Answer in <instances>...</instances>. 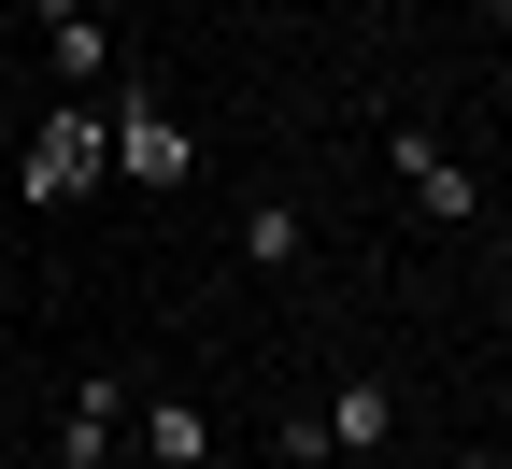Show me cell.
Returning <instances> with one entry per match:
<instances>
[{
    "instance_id": "6da1fadb",
    "label": "cell",
    "mask_w": 512,
    "mask_h": 469,
    "mask_svg": "<svg viewBox=\"0 0 512 469\" xmlns=\"http://www.w3.org/2000/svg\"><path fill=\"white\" fill-rule=\"evenodd\" d=\"M100 171H114V114L57 100V114H43V143H29V199L57 214V199H72V185H100Z\"/></svg>"
},
{
    "instance_id": "7a4b0ae2",
    "label": "cell",
    "mask_w": 512,
    "mask_h": 469,
    "mask_svg": "<svg viewBox=\"0 0 512 469\" xmlns=\"http://www.w3.org/2000/svg\"><path fill=\"white\" fill-rule=\"evenodd\" d=\"M313 441H328V469L342 455H399V384H384V370H342L328 398H313Z\"/></svg>"
},
{
    "instance_id": "3957f363",
    "label": "cell",
    "mask_w": 512,
    "mask_h": 469,
    "mask_svg": "<svg viewBox=\"0 0 512 469\" xmlns=\"http://www.w3.org/2000/svg\"><path fill=\"white\" fill-rule=\"evenodd\" d=\"M384 171L427 199V228H470V214H484V171H470V157H441L427 128H384Z\"/></svg>"
},
{
    "instance_id": "277c9868",
    "label": "cell",
    "mask_w": 512,
    "mask_h": 469,
    "mask_svg": "<svg viewBox=\"0 0 512 469\" xmlns=\"http://www.w3.org/2000/svg\"><path fill=\"white\" fill-rule=\"evenodd\" d=\"M114 171L128 185H185V171H200V143L157 114V86H114Z\"/></svg>"
},
{
    "instance_id": "5b68a950",
    "label": "cell",
    "mask_w": 512,
    "mask_h": 469,
    "mask_svg": "<svg viewBox=\"0 0 512 469\" xmlns=\"http://www.w3.org/2000/svg\"><path fill=\"white\" fill-rule=\"evenodd\" d=\"M128 455H143V469H214L200 398H143V413H128Z\"/></svg>"
},
{
    "instance_id": "8992f818",
    "label": "cell",
    "mask_w": 512,
    "mask_h": 469,
    "mask_svg": "<svg viewBox=\"0 0 512 469\" xmlns=\"http://www.w3.org/2000/svg\"><path fill=\"white\" fill-rule=\"evenodd\" d=\"M114 455H128V384H86L57 413V469H114Z\"/></svg>"
},
{
    "instance_id": "52a82bcc",
    "label": "cell",
    "mask_w": 512,
    "mask_h": 469,
    "mask_svg": "<svg viewBox=\"0 0 512 469\" xmlns=\"http://www.w3.org/2000/svg\"><path fill=\"white\" fill-rule=\"evenodd\" d=\"M29 15H43V57H57V72H72V100L114 72V29L86 15V0H29Z\"/></svg>"
},
{
    "instance_id": "ba28073f",
    "label": "cell",
    "mask_w": 512,
    "mask_h": 469,
    "mask_svg": "<svg viewBox=\"0 0 512 469\" xmlns=\"http://www.w3.org/2000/svg\"><path fill=\"white\" fill-rule=\"evenodd\" d=\"M242 271H299V199H285V185L242 199Z\"/></svg>"
},
{
    "instance_id": "9c48e42d",
    "label": "cell",
    "mask_w": 512,
    "mask_h": 469,
    "mask_svg": "<svg viewBox=\"0 0 512 469\" xmlns=\"http://www.w3.org/2000/svg\"><path fill=\"white\" fill-rule=\"evenodd\" d=\"M441 469H512V455H484V441H470V455H441Z\"/></svg>"
},
{
    "instance_id": "30bf717a",
    "label": "cell",
    "mask_w": 512,
    "mask_h": 469,
    "mask_svg": "<svg viewBox=\"0 0 512 469\" xmlns=\"http://www.w3.org/2000/svg\"><path fill=\"white\" fill-rule=\"evenodd\" d=\"M456 15H498V0H456Z\"/></svg>"
}]
</instances>
